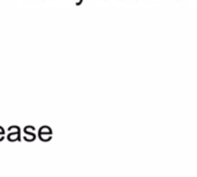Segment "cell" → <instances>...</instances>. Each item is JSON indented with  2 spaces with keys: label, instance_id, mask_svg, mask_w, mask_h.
Here are the masks:
<instances>
[{
  "label": "cell",
  "instance_id": "obj_1",
  "mask_svg": "<svg viewBox=\"0 0 197 177\" xmlns=\"http://www.w3.org/2000/svg\"><path fill=\"white\" fill-rule=\"evenodd\" d=\"M44 133L51 134V133H52V130L48 128V126H43V128L39 130V134H44Z\"/></svg>",
  "mask_w": 197,
  "mask_h": 177
},
{
  "label": "cell",
  "instance_id": "obj_2",
  "mask_svg": "<svg viewBox=\"0 0 197 177\" xmlns=\"http://www.w3.org/2000/svg\"><path fill=\"white\" fill-rule=\"evenodd\" d=\"M19 136H20V133H15V134H12V133H10V136H8V139H10V141H13V140H19L20 139Z\"/></svg>",
  "mask_w": 197,
  "mask_h": 177
},
{
  "label": "cell",
  "instance_id": "obj_4",
  "mask_svg": "<svg viewBox=\"0 0 197 177\" xmlns=\"http://www.w3.org/2000/svg\"><path fill=\"white\" fill-rule=\"evenodd\" d=\"M10 131H13V132H16V133H19V128H18V126H10Z\"/></svg>",
  "mask_w": 197,
  "mask_h": 177
},
{
  "label": "cell",
  "instance_id": "obj_5",
  "mask_svg": "<svg viewBox=\"0 0 197 177\" xmlns=\"http://www.w3.org/2000/svg\"><path fill=\"white\" fill-rule=\"evenodd\" d=\"M0 134H4V130L1 128V126H0Z\"/></svg>",
  "mask_w": 197,
  "mask_h": 177
},
{
  "label": "cell",
  "instance_id": "obj_3",
  "mask_svg": "<svg viewBox=\"0 0 197 177\" xmlns=\"http://www.w3.org/2000/svg\"><path fill=\"white\" fill-rule=\"evenodd\" d=\"M39 138L42 140H44V141H47V140L51 139V134H39Z\"/></svg>",
  "mask_w": 197,
  "mask_h": 177
},
{
  "label": "cell",
  "instance_id": "obj_6",
  "mask_svg": "<svg viewBox=\"0 0 197 177\" xmlns=\"http://www.w3.org/2000/svg\"><path fill=\"white\" fill-rule=\"evenodd\" d=\"M1 139H4V134H0V140H1Z\"/></svg>",
  "mask_w": 197,
  "mask_h": 177
}]
</instances>
